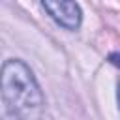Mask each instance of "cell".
<instances>
[{
  "label": "cell",
  "mask_w": 120,
  "mask_h": 120,
  "mask_svg": "<svg viewBox=\"0 0 120 120\" xmlns=\"http://www.w3.org/2000/svg\"><path fill=\"white\" fill-rule=\"evenodd\" d=\"M0 92L9 111L17 114L39 109L43 103V94L34 73L21 60H8L2 66Z\"/></svg>",
  "instance_id": "obj_1"
},
{
  "label": "cell",
  "mask_w": 120,
  "mask_h": 120,
  "mask_svg": "<svg viewBox=\"0 0 120 120\" xmlns=\"http://www.w3.org/2000/svg\"><path fill=\"white\" fill-rule=\"evenodd\" d=\"M45 11L64 28L77 30L82 21L81 8L75 0H41Z\"/></svg>",
  "instance_id": "obj_2"
},
{
  "label": "cell",
  "mask_w": 120,
  "mask_h": 120,
  "mask_svg": "<svg viewBox=\"0 0 120 120\" xmlns=\"http://www.w3.org/2000/svg\"><path fill=\"white\" fill-rule=\"evenodd\" d=\"M0 120H19V118H17V112L9 111V112H0Z\"/></svg>",
  "instance_id": "obj_3"
},
{
  "label": "cell",
  "mask_w": 120,
  "mask_h": 120,
  "mask_svg": "<svg viewBox=\"0 0 120 120\" xmlns=\"http://www.w3.org/2000/svg\"><path fill=\"white\" fill-rule=\"evenodd\" d=\"M109 60H111V62H112L114 66H120V54H118V52L111 54V56H109Z\"/></svg>",
  "instance_id": "obj_4"
},
{
  "label": "cell",
  "mask_w": 120,
  "mask_h": 120,
  "mask_svg": "<svg viewBox=\"0 0 120 120\" xmlns=\"http://www.w3.org/2000/svg\"><path fill=\"white\" fill-rule=\"evenodd\" d=\"M118 105H120V82H118Z\"/></svg>",
  "instance_id": "obj_5"
}]
</instances>
